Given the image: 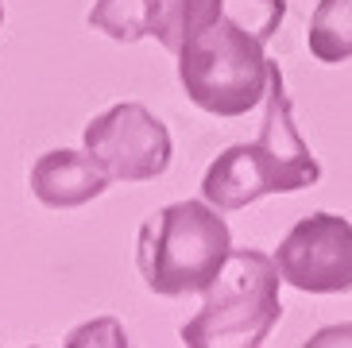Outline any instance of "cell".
Masks as SVG:
<instances>
[{
    "instance_id": "obj_1",
    "label": "cell",
    "mask_w": 352,
    "mask_h": 348,
    "mask_svg": "<svg viewBox=\"0 0 352 348\" xmlns=\"http://www.w3.org/2000/svg\"><path fill=\"white\" fill-rule=\"evenodd\" d=\"M283 16L287 0H228L217 20L178 47V82L201 113L236 120L267 97V43Z\"/></svg>"
},
{
    "instance_id": "obj_2",
    "label": "cell",
    "mask_w": 352,
    "mask_h": 348,
    "mask_svg": "<svg viewBox=\"0 0 352 348\" xmlns=\"http://www.w3.org/2000/svg\"><path fill=\"white\" fill-rule=\"evenodd\" d=\"M321 182V163L294 124L287 82L279 62H271V82L263 97V124L256 144H232L209 163L201 197L221 213H236L267 194H294Z\"/></svg>"
},
{
    "instance_id": "obj_3",
    "label": "cell",
    "mask_w": 352,
    "mask_h": 348,
    "mask_svg": "<svg viewBox=\"0 0 352 348\" xmlns=\"http://www.w3.org/2000/svg\"><path fill=\"white\" fill-rule=\"evenodd\" d=\"M232 252L221 209L201 202H175L147 217L135 240V267L144 287L159 298L206 294Z\"/></svg>"
},
{
    "instance_id": "obj_4",
    "label": "cell",
    "mask_w": 352,
    "mask_h": 348,
    "mask_svg": "<svg viewBox=\"0 0 352 348\" xmlns=\"http://www.w3.org/2000/svg\"><path fill=\"white\" fill-rule=\"evenodd\" d=\"M279 267L256 248H232L217 279L206 287V302L182 325L190 348H256L283 318Z\"/></svg>"
},
{
    "instance_id": "obj_5",
    "label": "cell",
    "mask_w": 352,
    "mask_h": 348,
    "mask_svg": "<svg viewBox=\"0 0 352 348\" xmlns=\"http://www.w3.org/2000/svg\"><path fill=\"white\" fill-rule=\"evenodd\" d=\"M85 151L113 182H147L170 166L175 147L151 109L124 101L85 124Z\"/></svg>"
},
{
    "instance_id": "obj_6",
    "label": "cell",
    "mask_w": 352,
    "mask_h": 348,
    "mask_svg": "<svg viewBox=\"0 0 352 348\" xmlns=\"http://www.w3.org/2000/svg\"><path fill=\"white\" fill-rule=\"evenodd\" d=\"M283 283L306 294L352 290V221L337 213H310L283 236L275 252Z\"/></svg>"
},
{
    "instance_id": "obj_7",
    "label": "cell",
    "mask_w": 352,
    "mask_h": 348,
    "mask_svg": "<svg viewBox=\"0 0 352 348\" xmlns=\"http://www.w3.org/2000/svg\"><path fill=\"white\" fill-rule=\"evenodd\" d=\"M228 8V0H97L89 8V28L104 31L116 43H140L155 39L170 54L213 23L221 12Z\"/></svg>"
},
{
    "instance_id": "obj_8",
    "label": "cell",
    "mask_w": 352,
    "mask_h": 348,
    "mask_svg": "<svg viewBox=\"0 0 352 348\" xmlns=\"http://www.w3.org/2000/svg\"><path fill=\"white\" fill-rule=\"evenodd\" d=\"M109 174L94 163L89 151H70V147H54L39 155L32 166V194L47 209H78L89 205L109 190Z\"/></svg>"
},
{
    "instance_id": "obj_9",
    "label": "cell",
    "mask_w": 352,
    "mask_h": 348,
    "mask_svg": "<svg viewBox=\"0 0 352 348\" xmlns=\"http://www.w3.org/2000/svg\"><path fill=\"white\" fill-rule=\"evenodd\" d=\"M310 54L325 66L352 58V0H318L306 28Z\"/></svg>"
},
{
    "instance_id": "obj_10",
    "label": "cell",
    "mask_w": 352,
    "mask_h": 348,
    "mask_svg": "<svg viewBox=\"0 0 352 348\" xmlns=\"http://www.w3.org/2000/svg\"><path fill=\"white\" fill-rule=\"evenodd\" d=\"M337 340H352V325H344V329H321L310 345L321 348V345H337Z\"/></svg>"
},
{
    "instance_id": "obj_11",
    "label": "cell",
    "mask_w": 352,
    "mask_h": 348,
    "mask_svg": "<svg viewBox=\"0 0 352 348\" xmlns=\"http://www.w3.org/2000/svg\"><path fill=\"white\" fill-rule=\"evenodd\" d=\"M0 28H4V0H0Z\"/></svg>"
}]
</instances>
